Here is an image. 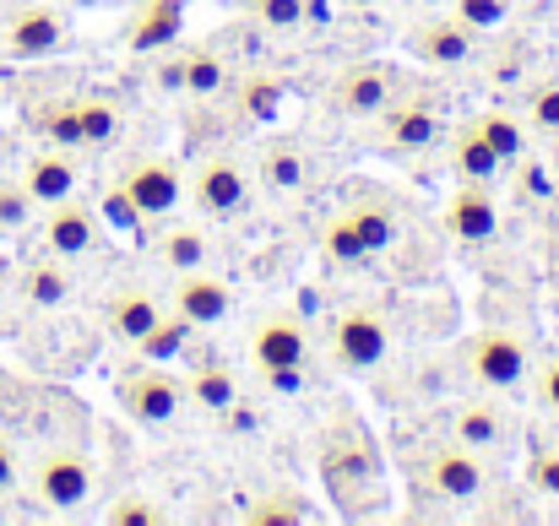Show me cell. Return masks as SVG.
<instances>
[{"label": "cell", "instance_id": "obj_1", "mask_svg": "<svg viewBox=\"0 0 559 526\" xmlns=\"http://www.w3.org/2000/svg\"><path fill=\"white\" fill-rule=\"evenodd\" d=\"M321 478H326L332 500L348 516H365V511H374L385 500V489H380V451H374L370 429L359 418L332 423V434L321 445Z\"/></svg>", "mask_w": 559, "mask_h": 526}, {"label": "cell", "instance_id": "obj_2", "mask_svg": "<svg viewBox=\"0 0 559 526\" xmlns=\"http://www.w3.org/2000/svg\"><path fill=\"white\" fill-rule=\"evenodd\" d=\"M22 483H27V494H33L38 511H49V516H76V511H87V500H93V489H98V473H93L87 451H76V445H44V451L27 462Z\"/></svg>", "mask_w": 559, "mask_h": 526}, {"label": "cell", "instance_id": "obj_3", "mask_svg": "<svg viewBox=\"0 0 559 526\" xmlns=\"http://www.w3.org/2000/svg\"><path fill=\"white\" fill-rule=\"evenodd\" d=\"M462 369L478 391H495V396H516L527 391L533 380V343L522 332H506V326H484L462 343Z\"/></svg>", "mask_w": 559, "mask_h": 526}, {"label": "cell", "instance_id": "obj_4", "mask_svg": "<svg viewBox=\"0 0 559 526\" xmlns=\"http://www.w3.org/2000/svg\"><path fill=\"white\" fill-rule=\"evenodd\" d=\"M250 363L283 385V391H299L305 374H310V332L294 310H261L250 321Z\"/></svg>", "mask_w": 559, "mask_h": 526}, {"label": "cell", "instance_id": "obj_5", "mask_svg": "<svg viewBox=\"0 0 559 526\" xmlns=\"http://www.w3.org/2000/svg\"><path fill=\"white\" fill-rule=\"evenodd\" d=\"M109 206H115V217H131V223L175 217L186 206V169L175 158H136L126 175L115 179Z\"/></svg>", "mask_w": 559, "mask_h": 526}, {"label": "cell", "instance_id": "obj_6", "mask_svg": "<svg viewBox=\"0 0 559 526\" xmlns=\"http://www.w3.org/2000/svg\"><path fill=\"white\" fill-rule=\"evenodd\" d=\"M418 483L435 494V500H451V505H473L484 500L489 489V456L467 451L462 440H429L418 451Z\"/></svg>", "mask_w": 559, "mask_h": 526}, {"label": "cell", "instance_id": "obj_7", "mask_svg": "<svg viewBox=\"0 0 559 526\" xmlns=\"http://www.w3.org/2000/svg\"><path fill=\"white\" fill-rule=\"evenodd\" d=\"M418 76L413 71H402V65H391V60H354L337 82H332V115H343V120H380L407 87H413Z\"/></svg>", "mask_w": 559, "mask_h": 526}, {"label": "cell", "instance_id": "obj_8", "mask_svg": "<svg viewBox=\"0 0 559 526\" xmlns=\"http://www.w3.org/2000/svg\"><path fill=\"white\" fill-rule=\"evenodd\" d=\"M255 195V179L250 169L234 158V153H201L186 175V201L206 217V223H223V217H239Z\"/></svg>", "mask_w": 559, "mask_h": 526}, {"label": "cell", "instance_id": "obj_9", "mask_svg": "<svg viewBox=\"0 0 559 526\" xmlns=\"http://www.w3.org/2000/svg\"><path fill=\"white\" fill-rule=\"evenodd\" d=\"M326 343H332V358L348 374H374L391 352V321L374 304H343L326 321Z\"/></svg>", "mask_w": 559, "mask_h": 526}, {"label": "cell", "instance_id": "obj_10", "mask_svg": "<svg viewBox=\"0 0 559 526\" xmlns=\"http://www.w3.org/2000/svg\"><path fill=\"white\" fill-rule=\"evenodd\" d=\"M71 44V16L49 0H16L0 16V49L11 60H49Z\"/></svg>", "mask_w": 559, "mask_h": 526}, {"label": "cell", "instance_id": "obj_11", "mask_svg": "<svg viewBox=\"0 0 559 526\" xmlns=\"http://www.w3.org/2000/svg\"><path fill=\"white\" fill-rule=\"evenodd\" d=\"M380 136H385V147H391L396 158H418V153L440 147V136H445L440 93H429V87L413 82V87L380 115Z\"/></svg>", "mask_w": 559, "mask_h": 526}, {"label": "cell", "instance_id": "obj_12", "mask_svg": "<svg viewBox=\"0 0 559 526\" xmlns=\"http://www.w3.org/2000/svg\"><path fill=\"white\" fill-rule=\"evenodd\" d=\"M445 434L495 462L516 445V418H511V407L495 402V391H484V396H462L445 407Z\"/></svg>", "mask_w": 559, "mask_h": 526}, {"label": "cell", "instance_id": "obj_13", "mask_svg": "<svg viewBox=\"0 0 559 526\" xmlns=\"http://www.w3.org/2000/svg\"><path fill=\"white\" fill-rule=\"evenodd\" d=\"M120 407L142 423V429H175L186 418L190 396H186V380L169 374V369H136L120 380Z\"/></svg>", "mask_w": 559, "mask_h": 526}, {"label": "cell", "instance_id": "obj_14", "mask_svg": "<svg viewBox=\"0 0 559 526\" xmlns=\"http://www.w3.org/2000/svg\"><path fill=\"white\" fill-rule=\"evenodd\" d=\"M38 244H44L49 255H60V261H87V255L104 250V223H98V212H93L82 195H66V201L44 206V217H38Z\"/></svg>", "mask_w": 559, "mask_h": 526}, {"label": "cell", "instance_id": "obj_15", "mask_svg": "<svg viewBox=\"0 0 559 526\" xmlns=\"http://www.w3.org/2000/svg\"><path fill=\"white\" fill-rule=\"evenodd\" d=\"M169 310L186 321L190 332L223 326V321L234 315V288H228L223 272L190 266V272H175V283H169Z\"/></svg>", "mask_w": 559, "mask_h": 526}, {"label": "cell", "instance_id": "obj_16", "mask_svg": "<svg viewBox=\"0 0 559 526\" xmlns=\"http://www.w3.org/2000/svg\"><path fill=\"white\" fill-rule=\"evenodd\" d=\"M445 234L462 255H484L500 239V201L489 184H456L451 206H445Z\"/></svg>", "mask_w": 559, "mask_h": 526}, {"label": "cell", "instance_id": "obj_17", "mask_svg": "<svg viewBox=\"0 0 559 526\" xmlns=\"http://www.w3.org/2000/svg\"><path fill=\"white\" fill-rule=\"evenodd\" d=\"M169 315V304L158 299V288L153 283H115L109 288V299H104V332L120 343V348H142V337L158 326Z\"/></svg>", "mask_w": 559, "mask_h": 526}, {"label": "cell", "instance_id": "obj_18", "mask_svg": "<svg viewBox=\"0 0 559 526\" xmlns=\"http://www.w3.org/2000/svg\"><path fill=\"white\" fill-rule=\"evenodd\" d=\"M407 49L429 65V71H462V65H473V55H478V33L462 22V16H424L413 33H407Z\"/></svg>", "mask_w": 559, "mask_h": 526}, {"label": "cell", "instance_id": "obj_19", "mask_svg": "<svg viewBox=\"0 0 559 526\" xmlns=\"http://www.w3.org/2000/svg\"><path fill=\"white\" fill-rule=\"evenodd\" d=\"M11 288H16V299L27 310H66L71 294H76V272H71V261L44 250V255H33V261H22L11 272Z\"/></svg>", "mask_w": 559, "mask_h": 526}, {"label": "cell", "instance_id": "obj_20", "mask_svg": "<svg viewBox=\"0 0 559 526\" xmlns=\"http://www.w3.org/2000/svg\"><path fill=\"white\" fill-rule=\"evenodd\" d=\"M147 255L175 277L190 266H212V234L206 223H186V217H158V234L147 239Z\"/></svg>", "mask_w": 559, "mask_h": 526}, {"label": "cell", "instance_id": "obj_21", "mask_svg": "<svg viewBox=\"0 0 559 526\" xmlns=\"http://www.w3.org/2000/svg\"><path fill=\"white\" fill-rule=\"evenodd\" d=\"M22 190L33 195V206L44 212V206H55V201H66V195H76V164H71V153L66 147H33L27 158H22Z\"/></svg>", "mask_w": 559, "mask_h": 526}, {"label": "cell", "instance_id": "obj_22", "mask_svg": "<svg viewBox=\"0 0 559 526\" xmlns=\"http://www.w3.org/2000/svg\"><path fill=\"white\" fill-rule=\"evenodd\" d=\"M261 184H272L277 195H305L316 184V153L294 136H277L261 147Z\"/></svg>", "mask_w": 559, "mask_h": 526}, {"label": "cell", "instance_id": "obj_23", "mask_svg": "<svg viewBox=\"0 0 559 526\" xmlns=\"http://www.w3.org/2000/svg\"><path fill=\"white\" fill-rule=\"evenodd\" d=\"M451 175H456V184H495V179L506 175V164L489 147V136L478 131V120H467V125L451 131Z\"/></svg>", "mask_w": 559, "mask_h": 526}, {"label": "cell", "instance_id": "obj_24", "mask_svg": "<svg viewBox=\"0 0 559 526\" xmlns=\"http://www.w3.org/2000/svg\"><path fill=\"white\" fill-rule=\"evenodd\" d=\"M180 22H186V5L180 0H142L131 11V22H126V44L136 55H153V49H164V44L180 38Z\"/></svg>", "mask_w": 559, "mask_h": 526}, {"label": "cell", "instance_id": "obj_25", "mask_svg": "<svg viewBox=\"0 0 559 526\" xmlns=\"http://www.w3.org/2000/svg\"><path fill=\"white\" fill-rule=\"evenodd\" d=\"M186 396L190 407H201L206 418H223L239 402V380H234V369L223 358H195L186 374Z\"/></svg>", "mask_w": 559, "mask_h": 526}, {"label": "cell", "instance_id": "obj_26", "mask_svg": "<svg viewBox=\"0 0 559 526\" xmlns=\"http://www.w3.org/2000/svg\"><path fill=\"white\" fill-rule=\"evenodd\" d=\"M76 125H82V153L115 147L126 131V104L115 93H76Z\"/></svg>", "mask_w": 559, "mask_h": 526}, {"label": "cell", "instance_id": "obj_27", "mask_svg": "<svg viewBox=\"0 0 559 526\" xmlns=\"http://www.w3.org/2000/svg\"><path fill=\"white\" fill-rule=\"evenodd\" d=\"M234 76H239V65L228 60L223 44H190L186 49V98H217V93H228Z\"/></svg>", "mask_w": 559, "mask_h": 526}, {"label": "cell", "instance_id": "obj_28", "mask_svg": "<svg viewBox=\"0 0 559 526\" xmlns=\"http://www.w3.org/2000/svg\"><path fill=\"white\" fill-rule=\"evenodd\" d=\"M33 125L49 147H66V153H82V125H76V93L66 98H44L33 104Z\"/></svg>", "mask_w": 559, "mask_h": 526}, {"label": "cell", "instance_id": "obj_29", "mask_svg": "<svg viewBox=\"0 0 559 526\" xmlns=\"http://www.w3.org/2000/svg\"><path fill=\"white\" fill-rule=\"evenodd\" d=\"M245 16H250L261 33H272V38H294V33L310 27L316 0H245Z\"/></svg>", "mask_w": 559, "mask_h": 526}, {"label": "cell", "instance_id": "obj_30", "mask_svg": "<svg viewBox=\"0 0 559 526\" xmlns=\"http://www.w3.org/2000/svg\"><path fill=\"white\" fill-rule=\"evenodd\" d=\"M516 115H522V125H527L533 136L559 142V82H555V76H538V82L522 93Z\"/></svg>", "mask_w": 559, "mask_h": 526}, {"label": "cell", "instance_id": "obj_31", "mask_svg": "<svg viewBox=\"0 0 559 526\" xmlns=\"http://www.w3.org/2000/svg\"><path fill=\"white\" fill-rule=\"evenodd\" d=\"M478 131L489 136V147L500 153L506 169L527 158V136H533V131L522 125V115H511V109H489V115H478Z\"/></svg>", "mask_w": 559, "mask_h": 526}, {"label": "cell", "instance_id": "obj_32", "mask_svg": "<svg viewBox=\"0 0 559 526\" xmlns=\"http://www.w3.org/2000/svg\"><path fill=\"white\" fill-rule=\"evenodd\" d=\"M348 217H354V228H359V239H365L370 255L391 250V239H396V212H391L385 201H359V206H348Z\"/></svg>", "mask_w": 559, "mask_h": 526}, {"label": "cell", "instance_id": "obj_33", "mask_svg": "<svg viewBox=\"0 0 559 526\" xmlns=\"http://www.w3.org/2000/svg\"><path fill=\"white\" fill-rule=\"evenodd\" d=\"M527 483L538 500H559V434H538L527 451Z\"/></svg>", "mask_w": 559, "mask_h": 526}, {"label": "cell", "instance_id": "obj_34", "mask_svg": "<svg viewBox=\"0 0 559 526\" xmlns=\"http://www.w3.org/2000/svg\"><path fill=\"white\" fill-rule=\"evenodd\" d=\"M326 255H332L337 266H359V261H370V250H365V239H359V228H354L348 212H337V217L326 223Z\"/></svg>", "mask_w": 559, "mask_h": 526}, {"label": "cell", "instance_id": "obj_35", "mask_svg": "<svg viewBox=\"0 0 559 526\" xmlns=\"http://www.w3.org/2000/svg\"><path fill=\"white\" fill-rule=\"evenodd\" d=\"M245 516L255 526H294V522H305V505H299L294 489H272V494H261Z\"/></svg>", "mask_w": 559, "mask_h": 526}, {"label": "cell", "instance_id": "obj_36", "mask_svg": "<svg viewBox=\"0 0 559 526\" xmlns=\"http://www.w3.org/2000/svg\"><path fill=\"white\" fill-rule=\"evenodd\" d=\"M186 337H190V326L175 315V310H169V315H164V321L142 337V348H136V352H142V358H153V363H164V358H175V352L186 348Z\"/></svg>", "mask_w": 559, "mask_h": 526}, {"label": "cell", "instance_id": "obj_37", "mask_svg": "<svg viewBox=\"0 0 559 526\" xmlns=\"http://www.w3.org/2000/svg\"><path fill=\"white\" fill-rule=\"evenodd\" d=\"M33 195L22 190V179L11 175V179H0V234H22L27 223H33Z\"/></svg>", "mask_w": 559, "mask_h": 526}, {"label": "cell", "instance_id": "obj_38", "mask_svg": "<svg viewBox=\"0 0 559 526\" xmlns=\"http://www.w3.org/2000/svg\"><path fill=\"white\" fill-rule=\"evenodd\" d=\"M451 16H462L473 33H495L511 16V0H451Z\"/></svg>", "mask_w": 559, "mask_h": 526}, {"label": "cell", "instance_id": "obj_39", "mask_svg": "<svg viewBox=\"0 0 559 526\" xmlns=\"http://www.w3.org/2000/svg\"><path fill=\"white\" fill-rule=\"evenodd\" d=\"M239 87H245V109H250L255 120H272V115H277V98H283V82H277V76L250 71Z\"/></svg>", "mask_w": 559, "mask_h": 526}, {"label": "cell", "instance_id": "obj_40", "mask_svg": "<svg viewBox=\"0 0 559 526\" xmlns=\"http://www.w3.org/2000/svg\"><path fill=\"white\" fill-rule=\"evenodd\" d=\"M527 391H533V402H538L544 418H559V352L555 358H544V363H533Z\"/></svg>", "mask_w": 559, "mask_h": 526}, {"label": "cell", "instance_id": "obj_41", "mask_svg": "<svg viewBox=\"0 0 559 526\" xmlns=\"http://www.w3.org/2000/svg\"><path fill=\"white\" fill-rule=\"evenodd\" d=\"M109 522L115 526H158L164 522V505H153L147 494H120L109 505Z\"/></svg>", "mask_w": 559, "mask_h": 526}, {"label": "cell", "instance_id": "obj_42", "mask_svg": "<svg viewBox=\"0 0 559 526\" xmlns=\"http://www.w3.org/2000/svg\"><path fill=\"white\" fill-rule=\"evenodd\" d=\"M16 489H22V451H16L11 434H0V500L16 494Z\"/></svg>", "mask_w": 559, "mask_h": 526}, {"label": "cell", "instance_id": "obj_43", "mask_svg": "<svg viewBox=\"0 0 559 526\" xmlns=\"http://www.w3.org/2000/svg\"><path fill=\"white\" fill-rule=\"evenodd\" d=\"M0 283H11V261H5V250H0Z\"/></svg>", "mask_w": 559, "mask_h": 526}, {"label": "cell", "instance_id": "obj_44", "mask_svg": "<svg viewBox=\"0 0 559 526\" xmlns=\"http://www.w3.org/2000/svg\"><path fill=\"white\" fill-rule=\"evenodd\" d=\"M343 5H370V0H343Z\"/></svg>", "mask_w": 559, "mask_h": 526}, {"label": "cell", "instance_id": "obj_45", "mask_svg": "<svg viewBox=\"0 0 559 526\" xmlns=\"http://www.w3.org/2000/svg\"><path fill=\"white\" fill-rule=\"evenodd\" d=\"M82 5H109V0H82Z\"/></svg>", "mask_w": 559, "mask_h": 526}]
</instances>
